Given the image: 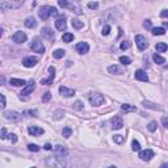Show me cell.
<instances>
[{"label": "cell", "mask_w": 168, "mask_h": 168, "mask_svg": "<svg viewBox=\"0 0 168 168\" xmlns=\"http://www.w3.org/2000/svg\"><path fill=\"white\" fill-rule=\"evenodd\" d=\"M38 15H40V17L42 18V20H47L51 15L53 16H58V9L55 7H50V5H43V7L40 9Z\"/></svg>", "instance_id": "1"}, {"label": "cell", "mask_w": 168, "mask_h": 168, "mask_svg": "<svg viewBox=\"0 0 168 168\" xmlns=\"http://www.w3.org/2000/svg\"><path fill=\"white\" fill-rule=\"evenodd\" d=\"M88 100L91 103V105H93V107H100V105L105 101L104 96L101 95V93L98 92H91L88 95Z\"/></svg>", "instance_id": "2"}, {"label": "cell", "mask_w": 168, "mask_h": 168, "mask_svg": "<svg viewBox=\"0 0 168 168\" xmlns=\"http://www.w3.org/2000/svg\"><path fill=\"white\" fill-rule=\"evenodd\" d=\"M30 49L34 51V53H38V54H42L45 51V46H43V43L40 38H34L30 43Z\"/></svg>", "instance_id": "3"}, {"label": "cell", "mask_w": 168, "mask_h": 168, "mask_svg": "<svg viewBox=\"0 0 168 168\" xmlns=\"http://www.w3.org/2000/svg\"><path fill=\"white\" fill-rule=\"evenodd\" d=\"M66 155H67V150H66V147L65 146H60V145H57L54 147V156L62 160L63 158H66Z\"/></svg>", "instance_id": "4"}, {"label": "cell", "mask_w": 168, "mask_h": 168, "mask_svg": "<svg viewBox=\"0 0 168 168\" xmlns=\"http://www.w3.org/2000/svg\"><path fill=\"white\" fill-rule=\"evenodd\" d=\"M135 42H137V46H138V49L141 51L146 50V49L148 47V42L143 36H135Z\"/></svg>", "instance_id": "5"}, {"label": "cell", "mask_w": 168, "mask_h": 168, "mask_svg": "<svg viewBox=\"0 0 168 168\" xmlns=\"http://www.w3.org/2000/svg\"><path fill=\"white\" fill-rule=\"evenodd\" d=\"M110 125L114 130H120L123 126V121H122V118L120 116H114V117L110 118Z\"/></svg>", "instance_id": "6"}, {"label": "cell", "mask_w": 168, "mask_h": 168, "mask_svg": "<svg viewBox=\"0 0 168 168\" xmlns=\"http://www.w3.org/2000/svg\"><path fill=\"white\" fill-rule=\"evenodd\" d=\"M36 89V83L34 80H30L28 84H25V88H24L20 93V96H28V95H32V92Z\"/></svg>", "instance_id": "7"}, {"label": "cell", "mask_w": 168, "mask_h": 168, "mask_svg": "<svg viewBox=\"0 0 168 168\" xmlns=\"http://www.w3.org/2000/svg\"><path fill=\"white\" fill-rule=\"evenodd\" d=\"M4 117L7 118V120H11V121H18L21 118V114L17 113L15 110H7L4 113Z\"/></svg>", "instance_id": "8"}, {"label": "cell", "mask_w": 168, "mask_h": 168, "mask_svg": "<svg viewBox=\"0 0 168 168\" xmlns=\"http://www.w3.org/2000/svg\"><path fill=\"white\" fill-rule=\"evenodd\" d=\"M12 40L16 43H24L26 41V34L24 32H16L13 36H12Z\"/></svg>", "instance_id": "9"}, {"label": "cell", "mask_w": 168, "mask_h": 168, "mask_svg": "<svg viewBox=\"0 0 168 168\" xmlns=\"http://www.w3.org/2000/svg\"><path fill=\"white\" fill-rule=\"evenodd\" d=\"M139 158H141L142 160H145V161L150 160L151 158H154V151L151 150V148L143 150V151H141V152H139Z\"/></svg>", "instance_id": "10"}, {"label": "cell", "mask_w": 168, "mask_h": 168, "mask_svg": "<svg viewBox=\"0 0 168 168\" xmlns=\"http://www.w3.org/2000/svg\"><path fill=\"white\" fill-rule=\"evenodd\" d=\"M66 17L65 16H60L58 17L57 20H55V28H57L58 30H60V32H63V30H66Z\"/></svg>", "instance_id": "11"}, {"label": "cell", "mask_w": 168, "mask_h": 168, "mask_svg": "<svg viewBox=\"0 0 168 168\" xmlns=\"http://www.w3.org/2000/svg\"><path fill=\"white\" fill-rule=\"evenodd\" d=\"M37 62H38V59L36 57H25L22 59V65L25 67H33L37 65Z\"/></svg>", "instance_id": "12"}, {"label": "cell", "mask_w": 168, "mask_h": 168, "mask_svg": "<svg viewBox=\"0 0 168 168\" xmlns=\"http://www.w3.org/2000/svg\"><path fill=\"white\" fill-rule=\"evenodd\" d=\"M88 50H89V45L87 42H79L76 45V51L79 54H85L88 53Z\"/></svg>", "instance_id": "13"}, {"label": "cell", "mask_w": 168, "mask_h": 168, "mask_svg": "<svg viewBox=\"0 0 168 168\" xmlns=\"http://www.w3.org/2000/svg\"><path fill=\"white\" fill-rule=\"evenodd\" d=\"M59 92H60V95H63L65 97H71V96L75 95V91L71 89V88H67V87H65V85L59 87Z\"/></svg>", "instance_id": "14"}, {"label": "cell", "mask_w": 168, "mask_h": 168, "mask_svg": "<svg viewBox=\"0 0 168 168\" xmlns=\"http://www.w3.org/2000/svg\"><path fill=\"white\" fill-rule=\"evenodd\" d=\"M49 72H50V78L49 79H42L41 84H53V80L55 78V68L54 67H49Z\"/></svg>", "instance_id": "15"}, {"label": "cell", "mask_w": 168, "mask_h": 168, "mask_svg": "<svg viewBox=\"0 0 168 168\" xmlns=\"http://www.w3.org/2000/svg\"><path fill=\"white\" fill-rule=\"evenodd\" d=\"M135 79L141 80V82H148V76L145 70H137L135 71Z\"/></svg>", "instance_id": "16"}, {"label": "cell", "mask_w": 168, "mask_h": 168, "mask_svg": "<svg viewBox=\"0 0 168 168\" xmlns=\"http://www.w3.org/2000/svg\"><path fill=\"white\" fill-rule=\"evenodd\" d=\"M28 132H29V134H32L33 137H38V135L43 134V129L38 127V126H29Z\"/></svg>", "instance_id": "17"}, {"label": "cell", "mask_w": 168, "mask_h": 168, "mask_svg": "<svg viewBox=\"0 0 168 168\" xmlns=\"http://www.w3.org/2000/svg\"><path fill=\"white\" fill-rule=\"evenodd\" d=\"M108 71L110 72V74H114V75H120V74H123V68L122 67H120V66H110L109 68H108Z\"/></svg>", "instance_id": "18"}, {"label": "cell", "mask_w": 168, "mask_h": 168, "mask_svg": "<svg viewBox=\"0 0 168 168\" xmlns=\"http://www.w3.org/2000/svg\"><path fill=\"white\" fill-rule=\"evenodd\" d=\"M42 36L43 37H46L47 40H54V33H53V30L50 28H43L42 29Z\"/></svg>", "instance_id": "19"}, {"label": "cell", "mask_w": 168, "mask_h": 168, "mask_svg": "<svg viewBox=\"0 0 168 168\" xmlns=\"http://www.w3.org/2000/svg\"><path fill=\"white\" fill-rule=\"evenodd\" d=\"M20 2H18L17 4H12V3H0V8H3V9H7V8H11V9H16L20 7Z\"/></svg>", "instance_id": "20"}, {"label": "cell", "mask_w": 168, "mask_h": 168, "mask_svg": "<svg viewBox=\"0 0 168 168\" xmlns=\"http://www.w3.org/2000/svg\"><path fill=\"white\" fill-rule=\"evenodd\" d=\"M36 25H37V21H36V18L34 17H28L26 20H25V26L26 28H36Z\"/></svg>", "instance_id": "21"}, {"label": "cell", "mask_w": 168, "mask_h": 168, "mask_svg": "<svg viewBox=\"0 0 168 168\" xmlns=\"http://www.w3.org/2000/svg\"><path fill=\"white\" fill-rule=\"evenodd\" d=\"M11 84L15 87H24L26 84V82L24 79H11Z\"/></svg>", "instance_id": "22"}, {"label": "cell", "mask_w": 168, "mask_h": 168, "mask_svg": "<svg viewBox=\"0 0 168 168\" xmlns=\"http://www.w3.org/2000/svg\"><path fill=\"white\" fill-rule=\"evenodd\" d=\"M143 107H145V108L154 109V110H161L160 107H158L156 104H152V103H150V101H143Z\"/></svg>", "instance_id": "23"}, {"label": "cell", "mask_w": 168, "mask_h": 168, "mask_svg": "<svg viewBox=\"0 0 168 168\" xmlns=\"http://www.w3.org/2000/svg\"><path fill=\"white\" fill-rule=\"evenodd\" d=\"M155 49H156L158 53H166L167 51V45L164 42H158L156 46H155Z\"/></svg>", "instance_id": "24"}, {"label": "cell", "mask_w": 168, "mask_h": 168, "mask_svg": "<svg viewBox=\"0 0 168 168\" xmlns=\"http://www.w3.org/2000/svg\"><path fill=\"white\" fill-rule=\"evenodd\" d=\"M152 59H154L155 63H158V65H164L166 63V59L163 57H160L159 54H154L152 55Z\"/></svg>", "instance_id": "25"}, {"label": "cell", "mask_w": 168, "mask_h": 168, "mask_svg": "<svg viewBox=\"0 0 168 168\" xmlns=\"http://www.w3.org/2000/svg\"><path fill=\"white\" fill-rule=\"evenodd\" d=\"M72 26L75 28V29H82L83 26H84V22L83 21H80V20H78V18H72Z\"/></svg>", "instance_id": "26"}, {"label": "cell", "mask_w": 168, "mask_h": 168, "mask_svg": "<svg viewBox=\"0 0 168 168\" xmlns=\"http://www.w3.org/2000/svg\"><path fill=\"white\" fill-rule=\"evenodd\" d=\"M151 30H152V34H154V36H163V34H166V29L161 28V26H159V28H152Z\"/></svg>", "instance_id": "27"}, {"label": "cell", "mask_w": 168, "mask_h": 168, "mask_svg": "<svg viewBox=\"0 0 168 168\" xmlns=\"http://www.w3.org/2000/svg\"><path fill=\"white\" fill-rule=\"evenodd\" d=\"M65 50H62V49H57L54 53H53V57L54 58H57V59H60V58H63L65 57Z\"/></svg>", "instance_id": "28"}, {"label": "cell", "mask_w": 168, "mask_h": 168, "mask_svg": "<svg viewBox=\"0 0 168 168\" xmlns=\"http://www.w3.org/2000/svg\"><path fill=\"white\" fill-rule=\"evenodd\" d=\"M121 108L125 112H137V108L133 107V105H130V104H123V105H121Z\"/></svg>", "instance_id": "29"}, {"label": "cell", "mask_w": 168, "mask_h": 168, "mask_svg": "<svg viewBox=\"0 0 168 168\" xmlns=\"http://www.w3.org/2000/svg\"><path fill=\"white\" fill-rule=\"evenodd\" d=\"M62 40H63V42H71L74 40V34L72 33H65L63 36H62Z\"/></svg>", "instance_id": "30"}, {"label": "cell", "mask_w": 168, "mask_h": 168, "mask_svg": "<svg viewBox=\"0 0 168 168\" xmlns=\"http://www.w3.org/2000/svg\"><path fill=\"white\" fill-rule=\"evenodd\" d=\"M62 134H63L65 138H70L71 134H72V130H71L70 127H65V129H63V132H62Z\"/></svg>", "instance_id": "31"}, {"label": "cell", "mask_w": 168, "mask_h": 168, "mask_svg": "<svg viewBox=\"0 0 168 168\" xmlns=\"http://www.w3.org/2000/svg\"><path fill=\"white\" fill-rule=\"evenodd\" d=\"M132 150L133 151H139L141 150V145H139L138 141H133V143H132Z\"/></svg>", "instance_id": "32"}, {"label": "cell", "mask_w": 168, "mask_h": 168, "mask_svg": "<svg viewBox=\"0 0 168 168\" xmlns=\"http://www.w3.org/2000/svg\"><path fill=\"white\" fill-rule=\"evenodd\" d=\"M120 62H121L122 65L127 66V65H130V63H132V59H130L129 57H121V58H120Z\"/></svg>", "instance_id": "33"}, {"label": "cell", "mask_w": 168, "mask_h": 168, "mask_svg": "<svg viewBox=\"0 0 168 168\" xmlns=\"http://www.w3.org/2000/svg\"><path fill=\"white\" fill-rule=\"evenodd\" d=\"M113 141L116 143H120V145H121V143H123V141H125V138H123L122 135H114L113 137Z\"/></svg>", "instance_id": "34"}, {"label": "cell", "mask_w": 168, "mask_h": 168, "mask_svg": "<svg viewBox=\"0 0 168 168\" xmlns=\"http://www.w3.org/2000/svg\"><path fill=\"white\" fill-rule=\"evenodd\" d=\"M50 97H51V93L50 92H45V93H43V96H42V101L47 103L49 100H50Z\"/></svg>", "instance_id": "35"}, {"label": "cell", "mask_w": 168, "mask_h": 168, "mask_svg": "<svg viewBox=\"0 0 168 168\" xmlns=\"http://www.w3.org/2000/svg\"><path fill=\"white\" fill-rule=\"evenodd\" d=\"M28 148H29L30 151H33V152H38L40 151V147L37 146V145H29Z\"/></svg>", "instance_id": "36"}, {"label": "cell", "mask_w": 168, "mask_h": 168, "mask_svg": "<svg viewBox=\"0 0 168 168\" xmlns=\"http://www.w3.org/2000/svg\"><path fill=\"white\" fill-rule=\"evenodd\" d=\"M156 122H150V123H148V130H150V132H155V130H156Z\"/></svg>", "instance_id": "37"}, {"label": "cell", "mask_w": 168, "mask_h": 168, "mask_svg": "<svg viewBox=\"0 0 168 168\" xmlns=\"http://www.w3.org/2000/svg\"><path fill=\"white\" fill-rule=\"evenodd\" d=\"M4 107H5V97L0 93V109H4Z\"/></svg>", "instance_id": "38"}, {"label": "cell", "mask_w": 168, "mask_h": 168, "mask_svg": "<svg viewBox=\"0 0 168 168\" xmlns=\"http://www.w3.org/2000/svg\"><path fill=\"white\" fill-rule=\"evenodd\" d=\"M109 33H110V26L109 25H105L103 28V36H108Z\"/></svg>", "instance_id": "39"}, {"label": "cell", "mask_w": 168, "mask_h": 168, "mask_svg": "<svg viewBox=\"0 0 168 168\" xmlns=\"http://www.w3.org/2000/svg\"><path fill=\"white\" fill-rule=\"evenodd\" d=\"M7 138H8L9 141H12L13 143L17 142V137H16V134H8V135H7Z\"/></svg>", "instance_id": "40"}, {"label": "cell", "mask_w": 168, "mask_h": 168, "mask_svg": "<svg viewBox=\"0 0 168 168\" xmlns=\"http://www.w3.org/2000/svg\"><path fill=\"white\" fill-rule=\"evenodd\" d=\"M130 46V43L127 42V41H123V42H121V50H126V49Z\"/></svg>", "instance_id": "41"}, {"label": "cell", "mask_w": 168, "mask_h": 168, "mask_svg": "<svg viewBox=\"0 0 168 168\" xmlns=\"http://www.w3.org/2000/svg\"><path fill=\"white\" fill-rule=\"evenodd\" d=\"M58 3H59L60 7H63V8L68 7V2H67V0H58Z\"/></svg>", "instance_id": "42"}, {"label": "cell", "mask_w": 168, "mask_h": 168, "mask_svg": "<svg viewBox=\"0 0 168 168\" xmlns=\"http://www.w3.org/2000/svg\"><path fill=\"white\" fill-rule=\"evenodd\" d=\"M97 7H98V3H97V2H95V3H93V2L88 3V8H91V9H96Z\"/></svg>", "instance_id": "43"}, {"label": "cell", "mask_w": 168, "mask_h": 168, "mask_svg": "<svg viewBox=\"0 0 168 168\" xmlns=\"http://www.w3.org/2000/svg\"><path fill=\"white\" fill-rule=\"evenodd\" d=\"M143 25H145V28H147V29H151L152 28V24H151L150 20H146L145 22H143Z\"/></svg>", "instance_id": "44"}, {"label": "cell", "mask_w": 168, "mask_h": 168, "mask_svg": "<svg viewBox=\"0 0 168 168\" xmlns=\"http://www.w3.org/2000/svg\"><path fill=\"white\" fill-rule=\"evenodd\" d=\"M74 108H75V109H83V104H82V101H76L75 104H74Z\"/></svg>", "instance_id": "45"}, {"label": "cell", "mask_w": 168, "mask_h": 168, "mask_svg": "<svg viewBox=\"0 0 168 168\" xmlns=\"http://www.w3.org/2000/svg\"><path fill=\"white\" fill-rule=\"evenodd\" d=\"M25 114H30L32 117H36L37 112H36V110H28V112H25Z\"/></svg>", "instance_id": "46"}, {"label": "cell", "mask_w": 168, "mask_h": 168, "mask_svg": "<svg viewBox=\"0 0 168 168\" xmlns=\"http://www.w3.org/2000/svg\"><path fill=\"white\" fill-rule=\"evenodd\" d=\"M161 122H163V126H164V127H168V120H167V117H163Z\"/></svg>", "instance_id": "47"}, {"label": "cell", "mask_w": 168, "mask_h": 168, "mask_svg": "<svg viewBox=\"0 0 168 168\" xmlns=\"http://www.w3.org/2000/svg\"><path fill=\"white\" fill-rule=\"evenodd\" d=\"M160 16H161V17H167V16H168V11H167V9H163V12L160 13Z\"/></svg>", "instance_id": "48"}, {"label": "cell", "mask_w": 168, "mask_h": 168, "mask_svg": "<svg viewBox=\"0 0 168 168\" xmlns=\"http://www.w3.org/2000/svg\"><path fill=\"white\" fill-rule=\"evenodd\" d=\"M5 83V78L3 75H0V85H3Z\"/></svg>", "instance_id": "49"}, {"label": "cell", "mask_w": 168, "mask_h": 168, "mask_svg": "<svg viewBox=\"0 0 168 168\" xmlns=\"http://www.w3.org/2000/svg\"><path fill=\"white\" fill-rule=\"evenodd\" d=\"M45 150H51V145H50V143H46V145H45Z\"/></svg>", "instance_id": "50"}, {"label": "cell", "mask_w": 168, "mask_h": 168, "mask_svg": "<svg viewBox=\"0 0 168 168\" xmlns=\"http://www.w3.org/2000/svg\"><path fill=\"white\" fill-rule=\"evenodd\" d=\"M2 34H3V29H2V26H0V37H2Z\"/></svg>", "instance_id": "51"}]
</instances>
